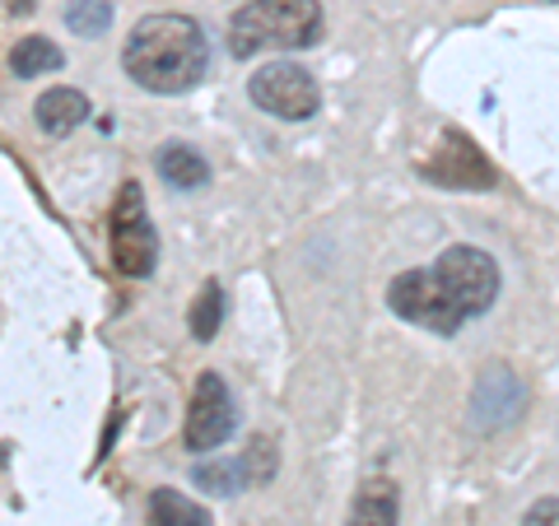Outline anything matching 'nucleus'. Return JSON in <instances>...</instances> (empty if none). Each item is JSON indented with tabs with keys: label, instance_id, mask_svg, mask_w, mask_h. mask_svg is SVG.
Wrapping results in <instances>:
<instances>
[{
	"label": "nucleus",
	"instance_id": "f257e3e1",
	"mask_svg": "<svg viewBox=\"0 0 559 526\" xmlns=\"http://www.w3.org/2000/svg\"><path fill=\"white\" fill-rule=\"evenodd\" d=\"M499 298V266L480 248H448L433 266L406 271L388 285V303L396 318L433 331V336H457V331L495 308Z\"/></svg>",
	"mask_w": 559,
	"mask_h": 526
},
{
	"label": "nucleus",
	"instance_id": "f03ea898",
	"mask_svg": "<svg viewBox=\"0 0 559 526\" xmlns=\"http://www.w3.org/2000/svg\"><path fill=\"white\" fill-rule=\"evenodd\" d=\"M127 75L150 94H187L210 70V43L191 14H145L121 51Z\"/></svg>",
	"mask_w": 559,
	"mask_h": 526
},
{
	"label": "nucleus",
	"instance_id": "7ed1b4c3",
	"mask_svg": "<svg viewBox=\"0 0 559 526\" xmlns=\"http://www.w3.org/2000/svg\"><path fill=\"white\" fill-rule=\"evenodd\" d=\"M322 38V5L318 0H248L229 20V51L238 61L257 51H299L318 47Z\"/></svg>",
	"mask_w": 559,
	"mask_h": 526
},
{
	"label": "nucleus",
	"instance_id": "20e7f679",
	"mask_svg": "<svg viewBox=\"0 0 559 526\" xmlns=\"http://www.w3.org/2000/svg\"><path fill=\"white\" fill-rule=\"evenodd\" d=\"M112 261L121 275L131 279H145L154 275V266H159V234H154L150 224V210H145V191H140V182H127L117 191V205H112Z\"/></svg>",
	"mask_w": 559,
	"mask_h": 526
},
{
	"label": "nucleus",
	"instance_id": "39448f33",
	"mask_svg": "<svg viewBox=\"0 0 559 526\" xmlns=\"http://www.w3.org/2000/svg\"><path fill=\"white\" fill-rule=\"evenodd\" d=\"M248 94H252V103L261 112H271L280 121H308L312 112L322 108L318 80H312L304 65H294V61L261 65L257 75L248 80Z\"/></svg>",
	"mask_w": 559,
	"mask_h": 526
},
{
	"label": "nucleus",
	"instance_id": "423d86ee",
	"mask_svg": "<svg viewBox=\"0 0 559 526\" xmlns=\"http://www.w3.org/2000/svg\"><path fill=\"white\" fill-rule=\"evenodd\" d=\"M238 425V406H234V392L229 382H224L219 373H201L197 392H191V410H187V447L191 452H215L224 438L234 433Z\"/></svg>",
	"mask_w": 559,
	"mask_h": 526
},
{
	"label": "nucleus",
	"instance_id": "0eeeda50",
	"mask_svg": "<svg viewBox=\"0 0 559 526\" xmlns=\"http://www.w3.org/2000/svg\"><path fill=\"white\" fill-rule=\"evenodd\" d=\"M439 159H452V168L443 164V168H429L433 178H439L443 187H452V191H485L489 182H495V168H489L485 159H480V150L471 145L466 135H457V131H448L443 135V150H439Z\"/></svg>",
	"mask_w": 559,
	"mask_h": 526
},
{
	"label": "nucleus",
	"instance_id": "6e6552de",
	"mask_svg": "<svg viewBox=\"0 0 559 526\" xmlns=\"http://www.w3.org/2000/svg\"><path fill=\"white\" fill-rule=\"evenodd\" d=\"M33 112H38V127L43 135H70L80 131L84 121H90V98H84L80 89H47L38 103H33Z\"/></svg>",
	"mask_w": 559,
	"mask_h": 526
},
{
	"label": "nucleus",
	"instance_id": "1a4fd4ad",
	"mask_svg": "<svg viewBox=\"0 0 559 526\" xmlns=\"http://www.w3.org/2000/svg\"><path fill=\"white\" fill-rule=\"evenodd\" d=\"M401 517V494L392 480H364L355 503H349V526H396Z\"/></svg>",
	"mask_w": 559,
	"mask_h": 526
},
{
	"label": "nucleus",
	"instance_id": "9d476101",
	"mask_svg": "<svg viewBox=\"0 0 559 526\" xmlns=\"http://www.w3.org/2000/svg\"><path fill=\"white\" fill-rule=\"evenodd\" d=\"M154 164H159V178H164L168 187H178V191H197V187L210 182V164H205L191 145H178V140H173V145H164Z\"/></svg>",
	"mask_w": 559,
	"mask_h": 526
},
{
	"label": "nucleus",
	"instance_id": "9b49d317",
	"mask_svg": "<svg viewBox=\"0 0 559 526\" xmlns=\"http://www.w3.org/2000/svg\"><path fill=\"white\" fill-rule=\"evenodd\" d=\"M66 65V51L43 38V33H33V38H20V47L10 51V70L20 80H33V75H47V70H61Z\"/></svg>",
	"mask_w": 559,
	"mask_h": 526
},
{
	"label": "nucleus",
	"instance_id": "f8f14e48",
	"mask_svg": "<svg viewBox=\"0 0 559 526\" xmlns=\"http://www.w3.org/2000/svg\"><path fill=\"white\" fill-rule=\"evenodd\" d=\"M150 522L154 526H210V513L191 503L178 489H154L150 494Z\"/></svg>",
	"mask_w": 559,
	"mask_h": 526
},
{
	"label": "nucleus",
	"instance_id": "ddd939ff",
	"mask_svg": "<svg viewBox=\"0 0 559 526\" xmlns=\"http://www.w3.org/2000/svg\"><path fill=\"white\" fill-rule=\"evenodd\" d=\"M219 326H224V289H219V279H210V285L201 289V298H197V308H191V336L215 340Z\"/></svg>",
	"mask_w": 559,
	"mask_h": 526
},
{
	"label": "nucleus",
	"instance_id": "4468645a",
	"mask_svg": "<svg viewBox=\"0 0 559 526\" xmlns=\"http://www.w3.org/2000/svg\"><path fill=\"white\" fill-rule=\"evenodd\" d=\"M522 401H527V396H509V401H503V396H495V382H489V373L480 378V387H476V425L480 429H499L503 425V419H513L518 410H522Z\"/></svg>",
	"mask_w": 559,
	"mask_h": 526
},
{
	"label": "nucleus",
	"instance_id": "2eb2a0df",
	"mask_svg": "<svg viewBox=\"0 0 559 526\" xmlns=\"http://www.w3.org/2000/svg\"><path fill=\"white\" fill-rule=\"evenodd\" d=\"M66 24H70V33H80V38H98V33L112 28V5L108 0H70Z\"/></svg>",
	"mask_w": 559,
	"mask_h": 526
},
{
	"label": "nucleus",
	"instance_id": "dca6fc26",
	"mask_svg": "<svg viewBox=\"0 0 559 526\" xmlns=\"http://www.w3.org/2000/svg\"><path fill=\"white\" fill-rule=\"evenodd\" d=\"M238 466H242V480H248V485H271V480H275V466H280V457H275V443H271L266 433H257L252 443L242 447Z\"/></svg>",
	"mask_w": 559,
	"mask_h": 526
},
{
	"label": "nucleus",
	"instance_id": "f3484780",
	"mask_svg": "<svg viewBox=\"0 0 559 526\" xmlns=\"http://www.w3.org/2000/svg\"><path fill=\"white\" fill-rule=\"evenodd\" d=\"M191 480H197L201 489H210V494H238V489L248 485V480H242L238 457L234 462H205V466H197V476H191Z\"/></svg>",
	"mask_w": 559,
	"mask_h": 526
},
{
	"label": "nucleus",
	"instance_id": "a211bd4d",
	"mask_svg": "<svg viewBox=\"0 0 559 526\" xmlns=\"http://www.w3.org/2000/svg\"><path fill=\"white\" fill-rule=\"evenodd\" d=\"M522 526H559V503H555V494H546L540 503H532V513L522 517Z\"/></svg>",
	"mask_w": 559,
	"mask_h": 526
}]
</instances>
